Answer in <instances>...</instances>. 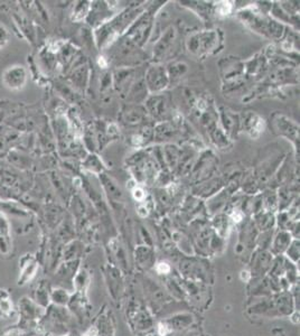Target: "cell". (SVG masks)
Instances as JSON below:
<instances>
[{"label":"cell","mask_w":300,"mask_h":336,"mask_svg":"<svg viewBox=\"0 0 300 336\" xmlns=\"http://www.w3.org/2000/svg\"><path fill=\"white\" fill-rule=\"evenodd\" d=\"M16 309L18 316L16 325L29 332L36 329L38 322L42 320L44 315L43 307L35 303L29 296H22L21 298H19Z\"/></svg>","instance_id":"1"},{"label":"cell","mask_w":300,"mask_h":336,"mask_svg":"<svg viewBox=\"0 0 300 336\" xmlns=\"http://www.w3.org/2000/svg\"><path fill=\"white\" fill-rule=\"evenodd\" d=\"M263 13V12H262ZM260 11H245L241 12L243 16V20L249 24L252 29L257 30V33L268 35L270 37H276V36H280L284 27L282 25L278 24L277 21H273L270 18L262 15Z\"/></svg>","instance_id":"2"},{"label":"cell","mask_w":300,"mask_h":336,"mask_svg":"<svg viewBox=\"0 0 300 336\" xmlns=\"http://www.w3.org/2000/svg\"><path fill=\"white\" fill-rule=\"evenodd\" d=\"M216 31L217 30H207L193 36L188 40L190 51L199 56L215 51V48L218 47V43L221 42Z\"/></svg>","instance_id":"3"},{"label":"cell","mask_w":300,"mask_h":336,"mask_svg":"<svg viewBox=\"0 0 300 336\" xmlns=\"http://www.w3.org/2000/svg\"><path fill=\"white\" fill-rule=\"evenodd\" d=\"M145 83L150 92H161L167 88L169 83L167 70L161 65H154L147 70L145 74Z\"/></svg>","instance_id":"4"},{"label":"cell","mask_w":300,"mask_h":336,"mask_svg":"<svg viewBox=\"0 0 300 336\" xmlns=\"http://www.w3.org/2000/svg\"><path fill=\"white\" fill-rule=\"evenodd\" d=\"M39 269V262L35 255L26 253L19 259V273L17 278L18 286H25L34 279Z\"/></svg>","instance_id":"5"},{"label":"cell","mask_w":300,"mask_h":336,"mask_svg":"<svg viewBox=\"0 0 300 336\" xmlns=\"http://www.w3.org/2000/svg\"><path fill=\"white\" fill-rule=\"evenodd\" d=\"M146 110L152 115V118L163 121L170 114V101L167 96L155 94L150 97L146 102Z\"/></svg>","instance_id":"6"},{"label":"cell","mask_w":300,"mask_h":336,"mask_svg":"<svg viewBox=\"0 0 300 336\" xmlns=\"http://www.w3.org/2000/svg\"><path fill=\"white\" fill-rule=\"evenodd\" d=\"M147 118V110L139 105H128L123 107L120 113V120L127 127H139Z\"/></svg>","instance_id":"7"},{"label":"cell","mask_w":300,"mask_h":336,"mask_svg":"<svg viewBox=\"0 0 300 336\" xmlns=\"http://www.w3.org/2000/svg\"><path fill=\"white\" fill-rule=\"evenodd\" d=\"M272 127L280 136H286L291 140H297L299 137L297 124L281 114H275L272 118Z\"/></svg>","instance_id":"8"},{"label":"cell","mask_w":300,"mask_h":336,"mask_svg":"<svg viewBox=\"0 0 300 336\" xmlns=\"http://www.w3.org/2000/svg\"><path fill=\"white\" fill-rule=\"evenodd\" d=\"M17 316L16 305L13 304L9 291L4 288L0 289V318L9 320Z\"/></svg>","instance_id":"9"},{"label":"cell","mask_w":300,"mask_h":336,"mask_svg":"<svg viewBox=\"0 0 300 336\" xmlns=\"http://www.w3.org/2000/svg\"><path fill=\"white\" fill-rule=\"evenodd\" d=\"M175 38H176V31H175L173 27H170V28L166 30L165 35H163V37L156 45L154 49L156 56L158 58L166 56V54L170 52V47L174 45Z\"/></svg>","instance_id":"10"},{"label":"cell","mask_w":300,"mask_h":336,"mask_svg":"<svg viewBox=\"0 0 300 336\" xmlns=\"http://www.w3.org/2000/svg\"><path fill=\"white\" fill-rule=\"evenodd\" d=\"M178 134V127L175 122H166L159 124L154 130V138L157 140H169V139L175 138Z\"/></svg>","instance_id":"11"},{"label":"cell","mask_w":300,"mask_h":336,"mask_svg":"<svg viewBox=\"0 0 300 336\" xmlns=\"http://www.w3.org/2000/svg\"><path fill=\"white\" fill-rule=\"evenodd\" d=\"M243 127L246 131L254 136V134L261 132V129L263 128V120L255 114H249L243 119Z\"/></svg>","instance_id":"12"},{"label":"cell","mask_w":300,"mask_h":336,"mask_svg":"<svg viewBox=\"0 0 300 336\" xmlns=\"http://www.w3.org/2000/svg\"><path fill=\"white\" fill-rule=\"evenodd\" d=\"M7 76H12V80L10 81H7V85L9 88L11 89H19L21 88L22 85L25 83V80H26V74H25V71L22 69H19V67H17V69H12V70H9L7 73Z\"/></svg>","instance_id":"13"},{"label":"cell","mask_w":300,"mask_h":336,"mask_svg":"<svg viewBox=\"0 0 300 336\" xmlns=\"http://www.w3.org/2000/svg\"><path fill=\"white\" fill-rule=\"evenodd\" d=\"M30 298L33 299L35 303H37L39 306H42L43 308L48 304L49 296H48V293L46 291V288H45L44 281L38 282L37 286H36V288L34 289L33 297H30Z\"/></svg>","instance_id":"14"},{"label":"cell","mask_w":300,"mask_h":336,"mask_svg":"<svg viewBox=\"0 0 300 336\" xmlns=\"http://www.w3.org/2000/svg\"><path fill=\"white\" fill-rule=\"evenodd\" d=\"M223 123L225 129H227L228 132L234 131V129L239 128L240 124V119L236 114L232 113L230 111H225L223 112Z\"/></svg>","instance_id":"15"},{"label":"cell","mask_w":300,"mask_h":336,"mask_svg":"<svg viewBox=\"0 0 300 336\" xmlns=\"http://www.w3.org/2000/svg\"><path fill=\"white\" fill-rule=\"evenodd\" d=\"M187 71V65L184 63H173L167 71L169 81H175L181 78V76Z\"/></svg>","instance_id":"16"},{"label":"cell","mask_w":300,"mask_h":336,"mask_svg":"<svg viewBox=\"0 0 300 336\" xmlns=\"http://www.w3.org/2000/svg\"><path fill=\"white\" fill-rule=\"evenodd\" d=\"M28 334H30L29 331L21 329L18 325H13L4 330L0 336H27Z\"/></svg>","instance_id":"17"},{"label":"cell","mask_w":300,"mask_h":336,"mask_svg":"<svg viewBox=\"0 0 300 336\" xmlns=\"http://www.w3.org/2000/svg\"><path fill=\"white\" fill-rule=\"evenodd\" d=\"M7 31L3 27L0 26V48L4 46V44L7 43Z\"/></svg>","instance_id":"18"},{"label":"cell","mask_w":300,"mask_h":336,"mask_svg":"<svg viewBox=\"0 0 300 336\" xmlns=\"http://www.w3.org/2000/svg\"><path fill=\"white\" fill-rule=\"evenodd\" d=\"M170 270V268L167 263L165 262H160L158 263V266H157V271L159 273H168Z\"/></svg>","instance_id":"19"},{"label":"cell","mask_w":300,"mask_h":336,"mask_svg":"<svg viewBox=\"0 0 300 336\" xmlns=\"http://www.w3.org/2000/svg\"><path fill=\"white\" fill-rule=\"evenodd\" d=\"M158 331H159V334L161 335V336H165L166 334H167L168 333V332H169V330H168V327L167 326H166V325H164V324H159V327H158Z\"/></svg>","instance_id":"20"},{"label":"cell","mask_w":300,"mask_h":336,"mask_svg":"<svg viewBox=\"0 0 300 336\" xmlns=\"http://www.w3.org/2000/svg\"><path fill=\"white\" fill-rule=\"evenodd\" d=\"M97 335H98V330L96 329V327H91L89 331L85 332L83 336H97Z\"/></svg>","instance_id":"21"},{"label":"cell","mask_w":300,"mask_h":336,"mask_svg":"<svg viewBox=\"0 0 300 336\" xmlns=\"http://www.w3.org/2000/svg\"><path fill=\"white\" fill-rule=\"evenodd\" d=\"M241 279L243 281H248L250 279V273L248 271H242L241 272Z\"/></svg>","instance_id":"22"},{"label":"cell","mask_w":300,"mask_h":336,"mask_svg":"<svg viewBox=\"0 0 300 336\" xmlns=\"http://www.w3.org/2000/svg\"><path fill=\"white\" fill-rule=\"evenodd\" d=\"M27 336H39V335H37V334H36V333H35V332H34V333H31V334H28V335H27Z\"/></svg>","instance_id":"23"}]
</instances>
